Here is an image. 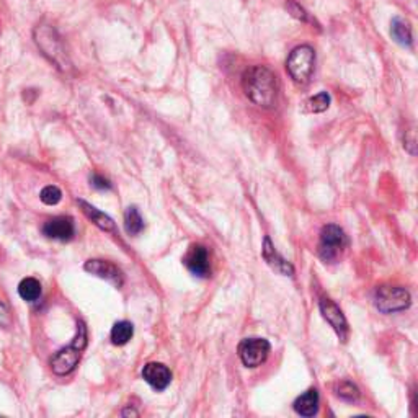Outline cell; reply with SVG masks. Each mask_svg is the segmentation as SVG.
I'll return each mask as SVG.
<instances>
[{
    "instance_id": "cell-1",
    "label": "cell",
    "mask_w": 418,
    "mask_h": 418,
    "mask_svg": "<svg viewBox=\"0 0 418 418\" xmlns=\"http://www.w3.org/2000/svg\"><path fill=\"white\" fill-rule=\"evenodd\" d=\"M242 88L249 100L261 108H273L278 103L279 84L277 75L265 65H254L242 75Z\"/></svg>"
},
{
    "instance_id": "cell-2",
    "label": "cell",
    "mask_w": 418,
    "mask_h": 418,
    "mask_svg": "<svg viewBox=\"0 0 418 418\" xmlns=\"http://www.w3.org/2000/svg\"><path fill=\"white\" fill-rule=\"evenodd\" d=\"M87 346V329L82 320L77 324V335L72 343L65 348L59 350L58 353L52 356L51 359V369L52 373L58 376H68L75 369V366L79 364L80 358H82V351Z\"/></svg>"
},
{
    "instance_id": "cell-3",
    "label": "cell",
    "mask_w": 418,
    "mask_h": 418,
    "mask_svg": "<svg viewBox=\"0 0 418 418\" xmlns=\"http://www.w3.org/2000/svg\"><path fill=\"white\" fill-rule=\"evenodd\" d=\"M316 68V51L311 46L302 45L294 47L286 61V70L294 82L299 85L307 84Z\"/></svg>"
},
{
    "instance_id": "cell-4",
    "label": "cell",
    "mask_w": 418,
    "mask_h": 418,
    "mask_svg": "<svg viewBox=\"0 0 418 418\" xmlns=\"http://www.w3.org/2000/svg\"><path fill=\"white\" fill-rule=\"evenodd\" d=\"M35 41L40 46L42 54L49 58L51 63H54L61 69L69 68L68 56H65L63 41L58 35V31L49 25H38L35 30Z\"/></svg>"
},
{
    "instance_id": "cell-5",
    "label": "cell",
    "mask_w": 418,
    "mask_h": 418,
    "mask_svg": "<svg viewBox=\"0 0 418 418\" xmlns=\"http://www.w3.org/2000/svg\"><path fill=\"white\" fill-rule=\"evenodd\" d=\"M410 293L403 288L397 286H381L374 294V304L384 314H394L405 311L410 306Z\"/></svg>"
},
{
    "instance_id": "cell-6",
    "label": "cell",
    "mask_w": 418,
    "mask_h": 418,
    "mask_svg": "<svg viewBox=\"0 0 418 418\" xmlns=\"http://www.w3.org/2000/svg\"><path fill=\"white\" fill-rule=\"evenodd\" d=\"M346 235L343 229H340L339 226L329 224L325 226L320 232V242H319V255L325 263H332L341 255V251L345 250Z\"/></svg>"
},
{
    "instance_id": "cell-7",
    "label": "cell",
    "mask_w": 418,
    "mask_h": 418,
    "mask_svg": "<svg viewBox=\"0 0 418 418\" xmlns=\"http://www.w3.org/2000/svg\"><path fill=\"white\" fill-rule=\"evenodd\" d=\"M270 350L268 340L265 339H245L239 343V358L247 368H258L267 361Z\"/></svg>"
},
{
    "instance_id": "cell-8",
    "label": "cell",
    "mask_w": 418,
    "mask_h": 418,
    "mask_svg": "<svg viewBox=\"0 0 418 418\" xmlns=\"http://www.w3.org/2000/svg\"><path fill=\"white\" fill-rule=\"evenodd\" d=\"M319 307L322 312V317L329 322L332 329L335 330V334L339 335L340 340H346L348 335V322H346L343 312L340 311V307L329 297H322L319 301Z\"/></svg>"
},
{
    "instance_id": "cell-9",
    "label": "cell",
    "mask_w": 418,
    "mask_h": 418,
    "mask_svg": "<svg viewBox=\"0 0 418 418\" xmlns=\"http://www.w3.org/2000/svg\"><path fill=\"white\" fill-rule=\"evenodd\" d=\"M85 272L90 274H95V277L104 279V281L111 283L115 288H121L123 283H125V278H123L121 270L113 265L111 261L107 260H88L85 261L84 265Z\"/></svg>"
},
{
    "instance_id": "cell-10",
    "label": "cell",
    "mask_w": 418,
    "mask_h": 418,
    "mask_svg": "<svg viewBox=\"0 0 418 418\" xmlns=\"http://www.w3.org/2000/svg\"><path fill=\"white\" fill-rule=\"evenodd\" d=\"M42 234L54 240H70L75 234L74 221L68 216L52 217L42 226Z\"/></svg>"
},
{
    "instance_id": "cell-11",
    "label": "cell",
    "mask_w": 418,
    "mask_h": 418,
    "mask_svg": "<svg viewBox=\"0 0 418 418\" xmlns=\"http://www.w3.org/2000/svg\"><path fill=\"white\" fill-rule=\"evenodd\" d=\"M142 378L155 391H164L172 382V373L162 363H147L142 369Z\"/></svg>"
},
{
    "instance_id": "cell-12",
    "label": "cell",
    "mask_w": 418,
    "mask_h": 418,
    "mask_svg": "<svg viewBox=\"0 0 418 418\" xmlns=\"http://www.w3.org/2000/svg\"><path fill=\"white\" fill-rule=\"evenodd\" d=\"M185 267L192 272L194 277H208L209 274V254L203 245H192L188 254L183 258Z\"/></svg>"
},
{
    "instance_id": "cell-13",
    "label": "cell",
    "mask_w": 418,
    "mask_h": 418,
    "mask_svg": "<svg viewBox=\"0 0 418 418\" xmlns=\"http://www.w3.org/2000/svg\"><path fill=\"white\" fill-rule=\"evenodd\" d=\"M263 258L267 260V263L272 267L274 272L281 273V274H286V277H291V274L294 273V268L293 265L289 263L288 260H284L281 255L278 254L277 249H274L272 240H270V237H265V242H263Z\"/></svg>"
},
{
    "instance_id": "cell-14",
    "label": "cell",
    "mask_w": 418,
    "mask_h": 418,
    "mask_svg": "<svg viewBox=\"0 0 418 418\" xmlns=\"http://www.w3.org/2000/svg\"><path fill=\"white\" fill-rule=\"evenodd\" d=\"M77 203L79 206L82 208L84 215L87 216L95 226L100 227V229L104 232H115V222H113L110 216H107L104 212L100 211V209L92 206V204H88L87 201H84V199H77Z\"/></svg>"
},
{
    "instance_id": "cell-15",
    "label": "cell",
    "mask_w": 418,
    "mask_h": 418,
    "mask_svg": "<svg viewBox=\"0 0 418 418\" xmlns=\"http://www.w3.org/2000/svg\"><path fill=\"white\" fill-rule=\"evenodd\" d=\"M294 410L301 417H314L319 412V392L316 389H309L294 402Z\"/></svg>"
},
{
    "instance_id": "cell-16",
    "label": "cell",
    "mask_w": 418,
    "mask_h": 418,
    "mask_svg": "<svg viewBox=\"0 0 418 418\" xmlns=\"http://www.w3.org/2000/svg\"><path fill=\"white\" fill-rule=\"evenodd\" d=\"M391 35L394 38V41L397 42V45L410 47L412 46V30L410 25H408V22L403 20L401 17L392 18L391 22Z\"/></svg>"
},
{
    "instance_id": "cell-17",
    "label": "cell",
    "mask_w": 418,
    "mask_h": 418,
    "mask_svg": "<svg viewBox=\"0 0 418 418\" xmlns=\"http://www.w3.org/2000/svg\"><path fill=\"white\" fill-rule=\"evenodd\" d=\"M132 335H134V327H132L131 322H127V320L116 322L111 329L113 345H118V346L126 345L127 341L132 339Z\"/></svg>"
},
{
    "instance_id": "cell-18",
    "label": "cell",
    "mask_w": 418,
    "mask_h": 418,
    "mask_svg": "<svg viewBox=\"0 0 418 418\" xmlns=\"http://www.w3.org/2000/svg\"><path fill=\"white\" fill-rule=\"evenodd\" d=\"M18 294L23 301H36L41 296V283L36 278H25L18 284Z\"/></svg>"
},
{
    "instance_id": "cell-19",
    "label": "cell",
    "mask_w": 418,
    "mask_h": 418,
    "mask_svg": "<svg viewBox=\"0 0 418 418\" xmlns=\"http://www.w3.org/2000/svg\"><path fill=\"white\" fill-rule=\"evenodd\" d=\"M125 227L126 232L130 235H137L141 234L144 229V219H142L139 211L136 206H130L125 212Z\"/></svg>"
},
{
    "instance_id": "cell-20",
    "label": "cell",
    "mask_w": 418,
    "mask_h": 418,
    "mask_svg": "<svg viewBox=\"0 0 418 418\" xmlns=\"http://www.w3.org/2000/svg\"><path fill=\"white\" fill-rule=\"evenodd\" d=\"M330 107V95L327 92H320L314 95L306 102V110L311 113H322Z\"/></svg>"
},
{
    "instance_id": "cell-21",
    "label": "cell",
    "mask_w": 418,
    "mask_h": 418,
    "mask_svg": "<svg viewBox=\"0 0 418 418\" xmlns=\"http://www.w3.org/2000/svg\"><path fill=\"white\" fill-rule=\"evenodd\" d=\"M336 396H339L340 398H343V401L353 402V401H358L359 391L353 382L343 381L339 384V387H336Z\"/></svg>"
},
{
    "instance_id": "cell-22",
    "label": "cell",
    "mask_w": 418,
    "mask_h": 418,
    "mask_svg": "<svg viewBox=\"0 0 418 418\" xmlns=\"http://www.w3.org/2000/svg\"><path fill=\"white\" fill-rule=\"evenodd\" d=\"M41 201L47 204V206H54V204H58L61 201V198H63V193H61V189L58 187H54V185H49V187H45L41 189L40 194Z\"/></svg>"
},
{
    "instance_id": "cell-23",
    "label": "cell",
    "mask_w": 418,
    "mask_h": 418,
    "mask_svg": "<svg viewBox=\"0 0 418 418\" xmlns=\"http://www.w3.org/2000/svg\"><path fill=\"white\" fill-rule=\"evenodd\" d=\"M286 7H288L289 13H291V15L294 18H297V20H301V22H312L311 17H309V13L306 10H304L302 7H299L296 2H293V0H289Z\"/></svg>"
},
{
    "instance_id": "cell-24",
    "label": "cell",
    "mask_w": 418,
    "mask_h": 418,
    "mask_svg": "<svg viewBox=\"0 0 418 418\" xmlns=\"http://www.w3.org/2000/svg\"><path fill=\"white\" fill-rule=\"evenodd\" d=\"M90 183H92V187L97 189H110L111 188L110 180L104 178L103 175H98V173H93L92 177H90Z\"/></svg>"
},
{
    "instance_id": "cell-25",
    "label": "cell",
    "mask_w": 418,
    "mask_h": 418,
    "mask_svg": "<svg viewBox=\"0 0 418 418\" xmlns=\"http://www.w3.org/2000/svg\"><path fill=\"white\" fill-rule=\"evenodd\" d=\"M12 325V314L8 311L7 304L3 301H0V327L7 329V327Z\"/></svg>"
},
{
    "instance_id": "cell-26",
    "label": "cell",
    "mask_w": 418,
    "mask_h": 418,
    "mask_svg": "<svg viewBox=\"0 0 418 418\" xmlns=\"http://www.w3.org/2000/svg\"><path fill=\"white\" fill-rule=\"evenodd\" d=\"M126 415H132V417H137V412L136 410H132V408H126L125 412H123V417H126Z\"/></svg>"
}]
</instances>
